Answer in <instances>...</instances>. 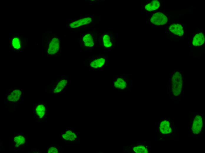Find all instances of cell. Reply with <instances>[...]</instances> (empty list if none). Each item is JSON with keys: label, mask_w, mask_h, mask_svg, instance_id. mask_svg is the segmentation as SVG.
I'll list each match as a JSON object with an SVG mask.
<instances>
[{"label": "cell", "mask_w": 205, "mask_h": 153, "mask_svg": "<svg viewBox=\"0 0 205 153\" xmlns=\"http://www.w3.org/2000/svg\"><path fill=\"white\" fill-rule=\"evenodd\" d=\"M130 76V74H122L115 77L112 81L113 88L115 89L123 90L128 87H131L133 80Z\"/></svg>", "instance_id": "6da1fadb"}, {"label": "cell", "mask_w": 205, "mask_h": 153, "mask_svg": "<svg viewBox=\"0 0 205 153\" xmlns=\"http://www.w3.org/2000/svg\"><path fill=\"white\" fill-rule=\"evenodd\" d=\"M107 58L103 55L92 58L89 61V65L87 66L91 70H103L107 66Z\"/></svg>", "instance_id": "7a4b0ae2"}, {"label": "cell", "mask_w": 205, "mask_h": 153, "mask_svg": "<svg viewBox=\"0 0 205 153\" xmlns=\"http://www.w3.org/2000/svg\"><path fill=\"white\" fill-rule=\"evenodd\" d=\"M172 89L174 95H179L181 91L183 85V78L181 74L177 71L173 75L171 79Z\"/></svg>", "instance_id": "3957f363"}, {"label": "cell", "mask_w": 205, "mask_h": 153, "mask_svg": "<svg viewBox=\"0 0 205 153\" xmlns=\"http://www.w3.org/2000/svg\"><path fill=\"white\" fill-rule=\"evenodd\" d=\"M168 21L167 17L161 12H158L153 14L150 19L151 23L157 25L165 24Z\"/></svg>", "instance_id": "277c9868"}, {"label": "cell", "mask_w": 205, "mask_h": 153, "mask_svg": "<svg viewBox=\"0 0 205 153\" xmlns=\"http://www.w3.org/2000/svg\"><path fill=\"white\" fill-rule=\"evenodd\" d=\"M203 126V119L201 117L197 115L195 117L191 128L193 133L197 134L201 132Z\"/></svg>", "instance_id": "5b68a950"}, {"label": "cell", "mask_w": 205, "mask_h": 153, "mask_svg": "<svg viewBox=\"0 0 205 153\" xmlns=\"http://www.w3.org/2000/svg\"><path fill=\"white\" fill-rule=\"evenodd\" d=\"M60 48L59 41L58 38H53L50 43L47 49V53L50 55L56 54Z\"/></svg>", "instance_id": "8992f818"}, {"label": "cell", "mask_w": 205, "mask_h": 153, "mask_svg": "<svg viewBox=\"0 0 205 153\" xmlns=\"http://www.w3.org/2000/svg\"><path fill=\"white\" fill-rule=\"evenodd\" d=\"M68 80L67 77H62L58 80L56 83L54 87L53 93H59L62 92L67 86Z\"/></svg>", "instance_id": "52a82bcc"}, {"label": "cell", "mask_w": 205, "mask_h": 153, "mask_svg": "<svg viewBox=\"0 0 205 153\" xmlns=\"http://www.w3.org/2000/svg\"><path fill=\"white\" fill-rule=\"evenodd\" d=\"M169 29L171 32L179 36H182L184 34L183 27L179 24L174 23L172 24L169 26Z\"/></svg>", "instance_id": "ba28073f"}, {"label": "cell", "mask_w": 205, "mask_h": 153, "mask_svg": "<svg viewBox=\"0 0 205 153\" xmlns=\"http://www.w3.org/2000/svg\"><path fill=\"white\" fill-rule=\"evenodd\" d=\"M160 132L163 134H167L171 133L172 129L170 123L168 121L164 120L160 123L159 126Z\"/></svg>", "instance_id": "9c48e42d"}, {"label": "cell", "mask_w": 205, "mask_h": 153, "mask_svg": "<svg viewBox=\"0 0 205 153\" xmlns=\"http://www.w3.org/2000/svg\"><path fill=\"white\" fill-rule=\"evenodd\" d=\"M205 41V36L202 32L196 34L192 40V44L195 46H199L203 44Z\"/></svg>", "instance_id": "30bf717a"}, {"label": "cell", "mask_w": 205, "mask_h": 153, "mask_svg": "<svg viewBox=\"0 0 205 153\" xmlns=\"http://www.w3.org/2000/svg\"><path fill=\"white\" fill-rule=\"evenodd\" d=\"M22 94V92L20 90H14L8 95L7 99L9 101L11 102H17L20 99Z\"/></svg>", "instance_id": "8fae6325"}, {"label": "cell", "mask_w": 205, "mask_h": 153, "mask_svg": "<svg viewBox=\"0 0 205 153\" xmlns=\"http://www.w3.org/2000/svg\"><path fill=\"white\" fill-rule=\"evenodd\" d=\"M113 40L108 34H105L102 40L101 45L104 49H109L113 46Z\"/></svg>", "instance_id": "7c38bea8"}, {"label": "cell", "mask_w": 205, "mask_h": 153, "mask_svg": "<svg viewBox=\"0 0 205 153\" xmlns=\"http://www.w3.org/2000/svg\"><path fill=\"white\" fill-rule=\"evenodd\" d=\"M160 6V3L158 0H153L147 4L145 6V9L151 11L158 9Z\"/></svg>", "instance_id": "4fadbf2b"}, {"label": "cell", "mask_w": 205, "mask_h": 153, "mask_svg": "<svg viewBox=\"0 0 205 153\" xmlns=\"http://www.w3.org/2000/svg\"><path fill=\"white\" fill-rule=\"evenodd\" d=\"M62 138L65 139L70 141H74L77 138L76 134L71 130H67L62 135Z\"/></svg>", "instance_id": "5bb4252c"}, {"label": "cell", "mask_w": 205, "mask_h": 153, "mask_svg": "<svg viewBox=\"0 0 205 153\" xmlns=\"http://www.w3.org/2000/svg\"><path fill=\"white\" fill-rule=\"evenodd\" d=\"M37 116L40 118H42L44 116L46 111L45 106L42 104L38 105L35 109Z\"/></svg>", "instance_id": "9a60e30c"}, {"label": "cell", "mask_w": 205, "mask_h": 153, "mask_svg": "<svg viewBox=\"0 0 205 153\" xmlns=\"http://www.w3.org/2000/svg\"><path fill=\"white\" fill-rule=\"evenodd\" d=\"M15 145L16 147L19 146L23 145L25 142V138L22 136L18 135L16 136L14 138Z\"/></svg>", "instance_id": "2e32d148"}, {"label": "cell", "mask_w": 205, "mask_h": 153, "mask_svg": "<svg viewBox=\"0 0 205 153\" xmlns=\"http://www.w3.org/2000/svg\"><path fill=\"white\" fill-rule=\"evenodd\" d=\"M133 149L137 153H148V149L143 145H139L134 147Z\"/></svg>", "instance_id": "e0dca14e"}, {"label": "cell", "mask_w": 205, "mask_h": 153, "mask_svg": "<svg viewBox=\"0 0 205 153\" xmlns=\"http://www.w3.org/2000/svg\"><path fill=\"white\" fill-rule=\"evenodd\" d=\"M12 45L13 48L17 50L19 49L21 47L19 39L17 37L14 38L12 40Z\"/></svg>", "instance_id": "ac0fdd59"}, {"label": "cell", "mask_w": 205, "mask_h": 153, "mask_svg": "<svg viewBox=\"0 0 205 153\" xmlns=\"http://www.w3.org/2000/svg\"><path fill=\"white\" fill-rule=\"evenodd\" d=\"M58 152V149L54 147H49L47 150V152L48 153H57Z\"/></svg>", "instance_id": "d6986e66"}]
</instances>
